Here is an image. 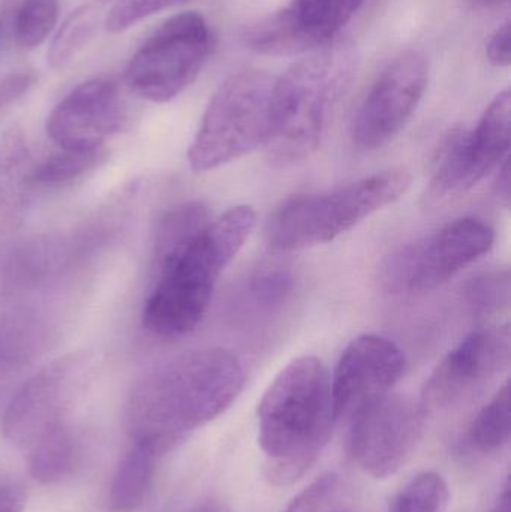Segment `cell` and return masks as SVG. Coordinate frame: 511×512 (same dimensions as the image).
<instances>
[{
    "mask_svg": "<svg viewBox=\"0 0 511 512\" xmlns=\"http://www.w3.org/2000/svg\"><path fill=\"white\" fill-rule=\"evenodd\" d=\"M245 382L242 363L227 349L180 355L135 385L125 409L129 435L132 441L152 442L165 454L227 411Z\"/></svg>",
    "mask_w": 511,
    "mask_h": 512,
    "instance_id": "1",
    "label": "cell"
},
{
    "mask_svg": "<svg viewBox=\"0 0 511 512\" xmlns=\"http://www.w3.org/2000/svg\"><path fill=\"white\" fill-rule=\"evenodd\" d=\"M336 421L326 364L303 355L285 366L258 405V444L270 486L300 480L320 459Z\"/></svg>",
    "mask_w": 511,
    "mask_h": 512,
    "instance_id": "2",
    "label": "cell"
},
{
    "mask_svg": "<svg viewBox=\"0 0 511 512\" xmlns=\"http://www.w3.org/2000/svg\"><path fill=\"white\" fill-rule=\"evenodd\" d=\"M255 222L251 207H233L213 218L182 251L153 265L155 282L144 303V327L164 339L195 330L219 277L248 242Z\"/></svg>",
    "mask_w": 511,
    "mask_h": 512,
    "instance_id": "3",
    "label": "cell"
},
{
    "mask_svg": "<svg viewBox=\"0 0 511 512\" xmlns=\"http://www.w3.org/2000/svg\"><path fill=\"white\" fill-rule=\"evenodd\" d=\"M354 74L356 56L351 45L332 42L275 78L264 144L273 167L300 164L317 152Z\"/></svg>",
    "mask_w": 511,
    "mask_h": 512,
    "instance_id": "4",
    "label": "cell"
},
{
    "mask_svg": "<svg viewBox=\"0 0 511 512\" xmlns=\"http://www.w3.org/2000/svg\"><path fill=\"white\" fill-rule=\"evenodd\" d=\"M410 186V173L392 168L326 191L294 195L282 201L267 219V246L275 254H293L333 242L401 200Z\"/></svg>",
    "mask_w": 511,
    "mask_h": 512,
    "instance_id": "5",
    "label": "cell"
},
{
    "mask_svg": "<svg viewBox=\"0 0 511 512\" xmlns=\"http://www.w3.org/2000/svg\"><path fill=\"white\" fill-rule=\"evenodd\" d=\"M273 84L266 72L242 71L218 87L189 146L192 170H216L266 144Z\"/></svg>",
    "mask_w": 511,
    "mask_h": 512,
    "instance_id": "6",
    "label": "cell"
},
{
    "mask_svg": "<svg viewBox=\"0 0 511 512\" xmlns=\"http://www.w3.org/2000/svg\"><path fill=\"white\" fill-rule=\"evenodd\" d=\"M212 47V32L203 15H174L156 27L135 51L126 66V84L146 101H171L194 83Z\"/></svg>",
    "mask_w": 511,
    "mask_h": 512,
    "instance_id": "7",
    "label": "cell"
},
{
    "mask_svg": "<svg viewBox=\"0 0 511 512\" xmlns=\"http://www.w3.org/2000/svg\"><path fill=\"white\" fill-rule=\"evenodd\" d=\"M494 242V230L482 219H456L387 256L381 286L393 295L434 291L488 254Z\"/></svg>",
    "mask_w": 511,
    "mask_h": 512,
    "instance_id": "8",
    "label": "cell"
},
{
    "mask_svg": "<svg viewBox=\"0 0 511 512\" xmlns=\"http://www.w3.org/2000/svg\"><path fill=\"white\" fill-rule=\"evenodd\" d=\"M511 95L495 96L476 128L452 132L438 150L432 168L431 192L447 198L473 189L497 170L510 150Z\"/></svg>",
    "mask_w": 511,
    "mask_h": 512,
    "instance_id": "9",
    "label": "cell"
},
{
    "mask_svg": "<svg viewBox=\"0 0 511 512\" xmlns=\"http://www.w3.org/2000/svg\"><path fill=\"white\" fill-rule=\"evenodd\" d=\"M348 450L371 477L395 475L416 451L423 433V409L408 397L387 393L348 420Z\"/></svg>",
    "mask_w": 511,
    "mask_h": 512,
    "instance_id": "10",
    "label": "cell"
},
{
    "mask_svg": "<svg viewBox=\"0 0 511 512\" xmlns=\"http://www.w3.org/2000/svg\"><path fill=\"white\" fill-rule=\"evenodd\" d=\"M429 83V63L419 51H405L378 75L360 104L351 140L360 150L371 152L401 134L416 113Z\"/></svg>",
    "mask_w": 511,
    "mask_h": 512,
    "instance_id": "11",
    "label": "cell"
},
{
    "mask_svg": "<svg viewBox=\"0 0 511 512\" xmlns=\"http://www.w3.org/2000/svg\"><path fill=\"white\" fill-rule=\"evenodd\" d=\"M84 354H69L33 375L3 415L2 430L11 444L32 448L48 433L65 426L63 418L86 376Z\"/></svg>",
    "mask_w": 511,
    "mask_h": 512,
    "instance_id": "12",
    "label": "cell"
},
{
    "mask_svg": "<svg viewBox=\"0 0 511 512\" xmlns=\"http://www.w3.org/2000/svg\"><path fill=\"white\" fill-rule=\"evenodd\" d=\"M125 104L119 84L110 78L84 81L51 111L47 135L57 149H105V141L122 129Z\"/></svg>",
    "mask_w": 511,
    "mask_h": 512,
    "instance_id": "13",
    "label": "cell"
},
{
    "mask_svg": "<svg viewBox=\"0 0 511 512\" xmlns=\"http://www.w3.org/2000/svg\"><path fill=\"white\" fill-rule=\"evenodd\" d=\"M399 346L378 334H363L342 352L332 376L336 420H350L360 408L390 393L405 373Z\"/></svg>",
    "mask_w": 511,
    "mask_h": 512,
    "instance_id": "14",
    "label": "cell"
},
{
    "mask_svg": "<svg viewBox=\"0 0 511 512\" xmlns=\"http://www.w3.org/2000/svg\"><path fill=\"white\" fill-rule=\"evenodd\" d=\"M510 355L509 325L482 328L470 334L443 358L432 373L425 388L426 402L431 405L453 402L471 388L507 369Z\"/></svg>",
    "mask_w": 511,
    "mask_h": 512,
    "instance_id": "15",
    "label": "cell"
},
{
    "mask_svg": "<svg viewBox=\"0 0 511 512\" xmlns=\"http://www.w3.org/2000/svg\"><path fill=\"white\" fill-rule=\"evenodd\" d=\"M36 162L26 135L11 128L0 137V234L14 230L35 191Z\"/></svg>",
    "mask_w": 511,
    "mask_h": 512,
    "instance_id": "16",
    "label": "cell"
},
{
    "mask_svg": "<svg viewBox=\"0 0 511 512\" xmlns=\"http://www.w3.org/2000/svg\"><path fill=\"white\" fill-rule=\"evenodd\" d=\"M365 0H293L285 8L306 54L332 44Z\"/></svg>",
    "mask_w": 511,
    "mask_h": 512,
    "instance_id": "17",
    "label": "cell"
},
{
    "mask_svg": "<svg viewBox=\"0 0 511 512\" xmlns=\"http://www.w3.org/2000/svg\"><path fill=\"white\" fill-rule=\"evenodd\" d=\"M162 454L152 442L132 441L131 450L123 457L111 483V512H132L144 504Z\"/></svg>",
    "mask_w": 511,
    "mask_h": 512,
    "instance_id": "18",
    "label": "cell"
},
{
    "mask_svg": "<svg viewBox=\"0 0 511 512\" xmlns=\"http://www.w3.org/2000/svg\"><path fill=\"white\" fill-rule=\"evenodd\" d=\"M29 451L30 475L42 484L68 480L80 468L84 456L80 439L66 426L48 433Z\"/></svg>",
    "mask_w": 511,
    "mask_h": 512,
    "instance_id": "19",
    "label": "cell"
},
{
    "mask_svg": "<svg viewBox=\"0 0 511 512\" xmlns=\"http://www.w3.org/2000/svg\"><path fill=\"white\" fill-rule=\"evenodd\" d=\"M212 219L209 207L198 201L174 207L162 218L156 231L153 265L161 264L165 259L182 251Z\"/></svg>",
    "mask_w": 511,
    "mask_h": 512,
    "instance_id": "20",
    "label": "cell"
},
{
    "mask_svg": "<svg viewBox=\"0 0 511 512\" xmlns=\"http://www.w3.org/2000/svg\"><path fill=\"white\" fill-rule=\"evenodd\" d=\"M99 23L101 17L95 6L84 5L72 11L53 36L47 53L48 65L57 71L71 65L95 38Z\"/></svg>",
    "mask_w": 511,
    "mask_h": 512,
    "instance_id": "21",
    "label": "cell"
},
{
    "mask_svg": "<svg viewBox=\"0 0 511 512\" xmlns=\"http://www.w3.org/2000/svg\"><path fill=\"white\" fill-rule=\"evenodd\" d=\"M509 438L510 385L506 382L474 418L468 430V439L480 453L491 454L501 450Z\"/></svg>",
    "mask_w": 511,
    "mask_h": 512,
    "instance_id": "22",
    "label": "cell"
},
{
    "mask_svg": "<svg viewBox=\"0 0 511 512\" xmlns=\"http://www.w3.org/2000/svg\"><path fill=\"white\" fill-rule=\"evenodd\" d=\"M296 288V276L290 267L266 264L251 274L243 289V304L255 312H270L281 307Z\"/></svg>",
    "mask_w": 511,
    "mask_h": 512,
    "instance_id": "23",
    "label": "cell"
},
{
    "mask_svg": "<svg viewBox=\"0 0 511 512\" xmlns=\"http://www.w3.org/2000/svg\"><path fill=\"white\" fill-rule=\"evenodd\" d=\"M107 150H63L36 164V188H62L95 170L104 161Z\"/></svg>",
    "mask_w": 511,
    "mask_h": 512,
    "instance_id": "24",
    "label": "cell"
},
{
    "mask_svg": "<svg viewBox=\"0 0 511 512\" xmlns=\"http://www.w3.org/2000/svg\"><path fill=\"white\" fill-rule=\"evenodd\" d=\"M449 501L443 475L423 472L408 481L390 501L389 512H441Z\"/></svg>",
    "mask_w": 511,
    "mask_h": 512,
    "instance_id": "25",
    "label": "cell"
},
{
    "mask_svg": "<svg viewBox=\"0 0 511 512\" xmlns=\"http://www.w3.org/2000/svg\"><path fill=\"white\" fill-rule=\"evenodd\" d=\"M59 17V0H24L15 20V41L23 50H35L47 41Z\"/></svg>",
    "mask_w": 511,
    "mask_h": 512,
    "instance_id": "26",
    "label": "cell"
},
{
    "mask_svg": "<svg viewBox=\"0 0 511 512\" xmlns=\"http://www.w3.org/2000/svg\"><path fill=\"white\" fill-rule=\"evenodd\" d=\"M468 304L476 315L489 316L509 306V270H492L474 277L465 289Z\"/></svg>",
    "mask_w": 511,
    "mask_h": 512,
    "instance_id": "27",
    "label": "cell"
},
{
    "mask_svg": "<svg viewBox=\"0 0 511 512\" xmlns=\"http://www.w3.org/2000/svg\"><path fill=\"white\" fill-rule=\"evenodd\" d=\"M186 2L189 0H117L105 18V29L111 33L125 32L144 18Z\"/></svg>",
    "mask_w": 511,
    "mask_h": 512,
    "instance_id": "28",
    "label": "cell"
},
{
    "mask_svg": "<svg viewBox=\"0 0 511 512\" xmlns=\"http://www.w3.org/2000/svg\"><path fill=\"white\" fill-rule=\"evenodd\" d=\"M341 487V477L335 472L326 474L312 481L299 493L282 512H327L332 510L333 502Z\"/></svg>",
    "mask_w": 511,
    "mask_h": 512,
    "instance_id": "29",
    "label": "cell"
},
{
    "mask_svg": "<svg viewBox=\"0 0 511 512\" xmlns=\"http://www.w3.org/2000/svg\"><path fill=\"white\" fill-rule=\"evenodd\" d=\"M36 84V74L32 71H21L9 74L0 80V114L8 110L15 102L33 89Z\"/></svg>",
    "mask_w": 511,
    "mask_h": 512,
    "instance_id": "30",
    "label": "cell"
},
{
    "mask_svg": "<svg viewBox=\"0 0 511 512\" xmlns=\"http://www.w3.org/2000/svg\"><path fill=\"white\" fill-rule=\"evenodd\" d=\"M486 56L489 62L498 68H507L510 65V23L506 21L503 26L495 30L486 47Z\"/></svg>",
    "mask_w": 511,
    "mask_h": 512,
    "instance_id": "31",
    "label": "cell"
},
{
    "mask_svg": "<svg viewBox=\"0 0 511 512\" xmlns=\"http://www.w3.org/2000/svg\"><path fill=\"white\" fill-rule=\"evenodd\" d=\"M26 493L17 484L0 486V512H24Z\"/></svg>",
    "mask_w": 511,
    "mask_h": 512,
    "instance_id": "32",
    "label": "cell"
},
{
    "mask_svg": "<svg viewBox=\"0 0 511 512\" xmlns=\"http://www.w3.org/2000/svg\"><path fill=\"white\" fill-rule=\"evenodd\" d=\"M497 195L500 200L506 204V207L510 206V162L509 158L498 167L497 177Z\"/></svg>",
    "mask_w": 511,
    "mask_h": 512,
    "instance_id": "33",
    "label": "cell"
},
{
    "mask_svg": "<svg viewBox=\"0 0 511 512\" xmlns=\"http://www.w3.org/2000/svg\"><path fill=\"white\" fill-rule=\"evenodd\" d=\"M489 512H510V481L506 480L494 507Z\"/></svg>",
    "mask_w": 511,
    "mask_h": 512,
    "instance_id": "34",
    "label": "cell"
},
{
    "mask_svg": "<svg viewBox=\"0 0 511 512\" xmlns=\"http://www.w3.org/2000/svg\"><path fill=\"white\" fill-rule=\"evenodd\" d=\"M476 8L480 9H498L509 5L510 0H470Z\"/></svg>",
    "mask_w": 511,
    "mask_h": 512,
    "instance_id": "35",
    "label": "cell"
},
{
    "mask_svg": "<svg viewBox=\"0 0 511 512\" xmlns=\"http://www.w3.org/2000/svg\"><path fill=\"white\" fill-rule=\"evenodd\" d=\"M200 512H230L225 505L222 504H209L203 508Z\"/></svg>",
    "mask_w": 511,
    "mask_h": 512,
    "instance_id": "36",
    "label": "cell"
},
{
    "mask_svg": "<svg viewBox=\"0 0 511 512\" xmlns=\"http://www.w3.org/2000/svg\"><path fill=\"white\" fill-rule=\"evenodd\" d=\"M327 512H350L348 510H341V508H332V510H329Z\"/></svg>",
    "mask_w": 511,
    "mask_h": 512,
    "instance_id": "37",
    "label": "cell"
},
{
    "mask_svg": "<svg viewBox=\"0 0 511 512\" xmlns=\"http://www.w3.org/2000/svg\"><path fill=\"white\" fill-rule=\"evenodd\" d=\"M102 2H110V0H102Z\"/></svg>",
    "mask_w": 511,
    "mask_h": 512,
    "instance_id": "38",
    "label": "cell"
}]
</instances>
